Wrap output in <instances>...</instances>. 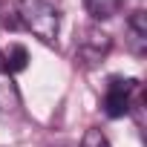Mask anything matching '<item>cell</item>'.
<instances>
[{"instance_id": "1", "label": "cell", "mask_w": 147, "mask_h": 147, "mask_svg": "<svg viewBox=\"0 0 147 147\" xmlns=\"http://www.w3.org/2000/svg\"><path fill=\"white\" fill-rule=\"evenodd\" d=\"M18 18L35 38L52 46L61 32V0H18Z\"/></svg>"}, {"instance_id": "9", "label": "cell", "mask_w": 147, "mask_h": 147, "mask_svg": "<svg viewBox=\"0 0 147 147\" xmlns=\"http://www.w3.org/2000/svg\"><path fill=\"white\" fill-rule=\"evenodd\" d=\"M63 147H69V144H63Z\"/></svg>"}, {"instance_id": "8", "label": "cell", "mask_w": 147, "mask_h": 147, "mask_svg": "<svg viewBox=\"0 0 147 147\" xmlns=\"http://www.w3.org/2000/svg\"><path fill=\"white\" fill-rule=\"evenodd\" d=\"M81 147H110V141L104 138V133H101V130L90 127V130L84 133V138H81Z\"/></svg>"}, {"instance_id": "5", "label": "cell", "mask_w": 147, "mask_h": 147, "mask_svg": "<svg viewBox=\"0 0 147 147\" xmlns=\"http://www.w3.org/2000/svg\"><path fill=\"white\" fill-rule=\"evenodd\" d=\"M127 46L141 58L147 52V15L141 9H136L127 18Z\"/></svg>"}, {"instance_id": "4", "label": "cell", "mask_w": 147, "mask_h": 147, "mask_svg": "<svg viewBox=\"0 0 147 147\" xmlns=\"http://www.w3.org/2000/svg\"><path fill=\"white\" fill-rule=\"evenodd\" d=\"M20 110V90L12 78V72L3 66V58H0V115H12Z\"/></svg>"}, {"instance_id": "6", "label": "cell", "mask_w": 147, "mask_h": 147, "mask_svg": "<svg viewBox=\"0 0 147 147\" xmlns=\"http://www.w3.org/2000/svg\"><path fill=\"white\" fill-rule=\"evenodd\" d=\"M3 58V66L12 72H23L26 66H29V52H26V46H20V43H12L9 49H6V55H0Z\"/></svg>"}, {"instance_id": "3", "label": "cell", "mask_w": 147, "mask_h": 147, "mask_svg": "<svg viewBox=\"0 0 147 147\" xmlns=\"http://www.w3.org/2000/svg\"><path fill=\"white\" fill-rule=\"evenodd\" d=\"M136 90H138L136 78L113 75L107 81V90H104V113H107V118H124V115H130V101H133Z\"/></svg>"}, {"instance_id": "2", "label": "cell", "mask_w": 147, "mask_h": 147, "mask_svg": "<svg viewBox=\"0 0 147 147\" xmlns=\"http://www.w3.org/2000/svg\"><path fill=\"white\" fill-rule=\"evenodd\" d=\"M113 49V38L107 32H101L98 26H87L81 29L78 40H75V55L84 66H98Z\"/></svg>"}, {"instance_id": "7", "label": "cell", "mask_w": 147, "mask_h": 147, "mask_svg": "<svg viewBox=\"0 0 147 147\" xmlns=\"http://www.w3.org/2000/svg\"><path fill=\"white\" fill-rule=\"evenodd\" d=\"M84 6H87V12H90L95 20H110V18L118 15L121 0H84Z\"/></svg>"}]
</instances>
